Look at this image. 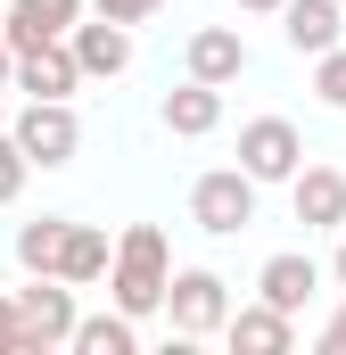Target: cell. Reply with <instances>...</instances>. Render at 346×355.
<instances>
[{"label": "cell", "mask_w": 346, "mask_h": 355, "mask_svg": "<svg viewBox=\"0 0 346 355\" xmlns=\"http://www.w3.org/2000/svg\"><path fill=\"white\" fill-rule=\"evenodd\" d=\"M223 331H231L239 355H289L297 347V314H280V306H239V314H223Z\"/></svg>", "instance_id": "cell-11"}, {"label": "cell", "mask_w": 346, "mask_h": 355, "mask_svg": "<svg viewBox=\"0 0 346 355\" xmlns=\"http://www.w3.org/2000/svg\"><path fill=\"white\" fill-rule=\"evenodd\" d=\"M25 174H33V166H25V149H17V132H0V207H8L17 190H25Z\"/></svg>", "instance_id": "cell-20"}, {"label": "cell", "mask_w": 346, "mask_h": 355, "mask_svg": "<svg viewBox=\"0 0 346 355\" xmlns=\"http://www.w3.org/2000/svg\"><path fill=\"white\" fill-rule=\"evenodd\" d=\"M8 67H17V58H8V42H0V75H8Z\"/></svg>", "instance_id": "cell-25"}, {"label": "cell", "mask_w": 346, "mask_h": 355, "mask_svg": "<svg viewBox=\"0 0 346 355\" xmlns=\"http://www.w3.org/2000/svg\"><path fill=\"white\" fill-rule=\"evenodd\" d=\"M91 8H99L107 25H140V17H149V8H165V0H91Z\"/></svg>", "instance_id": "cell-21"}, {"label": "cell", "mask_w": 346, "mask_h": 355, "mask_svg": "<svg viewBox=\"0 0 346 355\" xmlns=\"http://www.w3.org/2000/svg\"><path fill=\"white\" fill-rule=\"evenodd\" d=\"M66 347L75 355H132L140 347V331H132V314H75V331H66Z\"/></svg>", "instance_id": "cell-17"}, {"label": "cell", "mask_w": 346, "mask_h": 355, "mask_svg": "<svg viewBox=\"0 0 346 355\" xmlns=\"http://www.w3.org/2000/svg\"><path fill=\"white\" fill-rule=\"evenodd\" d=\"M280 33H289L297 58L338 50V0H280Z\"/></svg>", "instance_id": "cell-14"}, {"label": "cell", "mask_w": 346, "mask_h": 355, "mask_svg": "<svg viewBox=\"0 0 346 355\" xmlns=\"http://www.w3.org/2000/svg\"><path fill=\"white\" fill-rule=\"evenodd\" d=\"M239 8H280V0H239Z\"/></svg>", "instance_id": "cell-26"}, {"label": "cell", "mask_w": 346, "mask_h": 355, "mask_svg": "<svg viewBox=\"0 0 346 355\" xmlns=\"http://www.w3.org/2000/svg\"><path fill=\"white\" fill-rule=\"evenodd\" d=\"M17 149H25V166H66V157L83 149L75 107H66V99H25V116H17Z\"/></svg>", "instance_id": "cell-5"}, {"label": "cell", "mask_w": 346, "mask_h": 355, "mask_svg": "<svg viewBox=\"0 0 346 355\" xmlns=\"http://www.w3.org/2000/svg\"><path fill=\"white\" fill-rule=\"evenodd\" d=\"M313 91L346 116V50H322V58H313Z\"/></svg>", "instance_id": "cell-19"}, {"label": "cell", "mask_w": 346, "mask_h": 355, "mask_svg": "<svg viewBox=\"0 0 346 355\" xmlns=\"http://www.w3.org/2000/svg\"><path fill=\"white\" fill-rule=\"evenodd\" d=\"M8 75L33 91V99H66V91L83 83V67H75L66 33H58V42H33V50H17V67H8Z\"/></svg>", "instance_id": "cell-8"}, {"label": "cell", "mask_w": 346, "mask_h": 355, "mask_svg": "<svg viewBox=\"0 0 346 355\" xmlns=\"http://www.w3.org/2000/svg\"><path fill=\"white\" fill-rule=\"evenodd\" d=\"M248 75V42L231 33V25H206V33H190V83H239Z\"/></svg>", "instance_id": "cell-12"}, {"label": "cell", "mask_w": 346, "mask_h": 355, "mask_svg": "<svg viewBox=\"0 0 346 355\" xmlns=\"http://www.w3.org/2000/svg\"><path fill=\"white\" fill-rule=\"evenodd\" d=\"M190 215H198V232L231 240V232H248V223H256V182L239 174V166H223V174H198V190H190Z\"/></svg>", "instance_id": "cell-4"}, {"label": "cell", "mask_w": 346, "mask_h": 355, "mask_svg": "<svg viewBox=\"0 0 346 355\" xmlns=\"http://www.w3.org/2000/svg\"><path fill=\"white\" fill-rule=\"evenodd\" d=\"M58 240H66V215H42L17 232V265L25 272H58Z\"/></svg>", "instance_id": "cell-18"}, {"label": "cell", "mask_w": 346, "mask_h": 355, "mask_svg": "<svg viewBox=\"0 0 346 355\" xmlns=\"http://www.w3.org/2000/svg\"><path fill=\"white\" fill-rule=\"evenodd\" d=\"M322 355H346V306L330 314V322H322Z\"/></svg>", "instance_id": "cell-22"}, {"label": "cell", "mask_w": 346, "mask_h": 355, "mask_svg": "<svg viewBox=\"0 0 346 355\" xmlns=\"http://www.w3.org/2000/svg\"><path fill=\"white\" fill-rule=\"evenodd\" d=\"M330 272H338V289H346V240H338V265H330Z\"/></svg>", "instance_id": "cell-24"}, {"label": "cell", "mask_w": 346, "mask_h": 355, "mask_svg": "<svg viewBox=\"0 0 346 355\" xmlns=\"http://www.w3.org/2000/svg\"><path fill=\"white\" fill-rule=\"evenodd\" d=\"M215 124H223V91H215V83H181V91H165V132L206 141Z\"/></svg>", "instance_id": "cell-15"}, {"label": "cell", "mask_w": 346, "mask_h": 355, "mask_svg": "<svg viewBox=\"0 0 346 355\" xmlns=\"http://www.w3.org/2000/svg\"><path fill=\"white\" fill-rule=\"evenodd\" d=\"M165 314H173V339H206V331H223V314H231V281L206 272V265L165 272Z\"/></svg>", "instance_id": "cell-3"}, {"label": "cell", "mask_w": 346, "mask_h": 355, "mask_svg": "<svg viewBox=\"0 0 346 355\" xmlns=\"http://www.w3.org/2000/svg\"><path fill=\"white\" fill-rule=\"evenodd\" d=\"M107 257H116V248H107V232L66 223V240H58V281H66V289H83V281H99V272H107Z\"/></svg>", "instance_id": "cell-16"}, {"label": "cell", "mask_w": 346, "mask_h": 355, "mask_svg": "<svg viewBox=\"0 0 346 355\" xmlns=\"http://www.w3.org/2000/svg\"><path fill=\"white\" fill-rule=\"evenodd\" d=\"M75 17H83V0H17V8L0 17V42H8V58H17V50H33V42H58Z\"/></svg>", "instance_id": "cell-10"}, {"label": "cell", "mask_w": 346, "mask_h": 355, "mask_svg": "<svg viewBox=\"0 0 346 355\" xmlns=\"http://www.w3.org/2000/svg\"><path fill=\"white\" fill-rule=\"evenodd\" d=\"M165 272H173V257H165V232L157 223H132L124 240H116V257H107V289H116V314H157L165 306Z\"/></svg>", "instance_id": "cell-1"}, {"label": "cell", "mask_w": 346, "mask_h": 355, "mask_svg": "<svg viewBox=\"0 0 346 355\" xmlns=\"http://www.w3.org/2000/svg\"><path fill=\"white\" fill-rule=\"evenodd\" d=\"M297 166H305V141H297L289 116H256V124L239 132V174L256 182V190H264V182H289Z\"/></svg>", "instance_id": "cell-6"}, {"label": "cell", "mask_w": 346, "mask_h": 355, "mask_svg": "<svg viewBox=\"0 0 346 355\" xmlns=\"http://www.w3.org/2000/svg\"><path fill=\"white\" fill-rule=\"evenodd\" d=\"M256 289H264V306L305 314V306H313V289H322V265H313V257H297V248H280V257H264Z\"/></svg>", "instance_id": "cell-9"}, {"label": "cell", "mask_w": 346, "mask_h": 355, "mask_svg": "<svg viewBox=\"0 0 346 355\" xmlns=\"http://www.w3.org/2000/svg\"><path fill=\"white\" fill-rule=\"evenodd\" d=\"M289 198H297V223L305 232H338L346 223V174L338 166H297L289 174Z\"/></svg>", "instance_id": "cell-7"}, {"label": "cell", "mask_w": 346, "mask_h": 355, "mask_svg": "<svg viewBox=\"0 0 346 355\" xmlns=\"http://www.w3.org/2000/svg\"><path fill=\"white\" fill-rule=\"evenodd\" d=\"M0 355H17V297H0Z\"/></svg>", "instance_id": "cell-23"}, {"label": "cell", "mask_w": 346, "mask_h": 355, "mask_svg": "<svg viewBox=\"0 0 346 355\" xmlns=\"http://www.w3.org/2000/svg\"><path fill=\"white\" fill-rule=\"evenodd\" d=\"M66 50H75V67H83V75H124V67H132V33H124V25H107V17H99V25L75 17V25H66Z\"/></svg>", "instance_id": "cell-13"}, {"label": "cell", "mask_w": 346, "mask_h": 355, "mask_svg": "<svg viewBox=\"0 0 346 355\" xmlns=\"http://www.w3.org/2000/svg\"><path fill=\"white\" fill-rule=\"evenodd\" d=\"M75 331V289L58 272H33V289H17V355H50Z\"/></svg>", "instance_id": "cell-2"}]
</instances>
